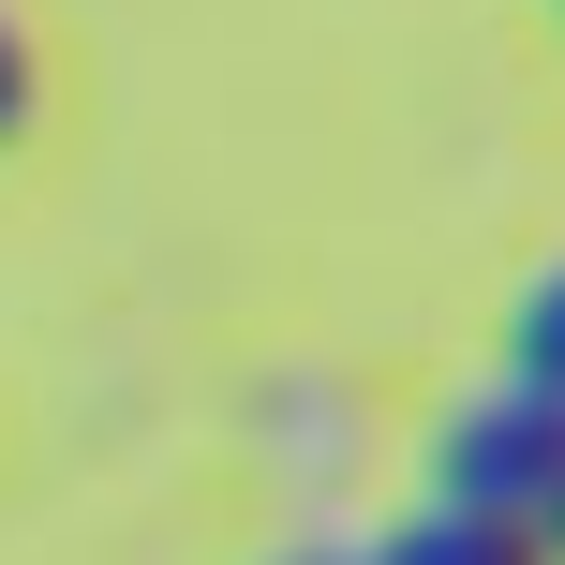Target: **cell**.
<instances>
[{"label":"cell","mask_w":565,"mask_h":565,"mask_svg":"<svg viewBox=\"0 0 565 565\" xmlns=\"http://www.w3.org/2000/svg\"><path fill=\"white\" fill-rule=\"evenodd\" d=\"M431 491L491 507L507 536H551V521H565V477H551V298L521 312V358H507V387L447 417V447H431Z\"/></svg>","instance_id":"obj_1"},{"label":"cell","mask_w":565,"mask_h":565,"mask_svg":"<svg viewBox=\"0 0 565 565\" xmlns=\"http://www.w3.org/2000/svg\"><path fill=\"white\" fill-rule=\"evenodd\" d=\"M358 565H536V536H507L491 507H461V491H431V507L402 521L387 551H358Z\"/></svg>","instance_id":"obj_2"},{"label":"cell","mask_w":565,"mask_h":565,"mask_svg":"<svg viewBox=\"0 0 565 565\" xmlns=\"http://www.w3.org/2000/svg\"><path fill=\"white\" fill-rule=\"evenodd\" d=\"M268 447H282V477H342V402L282 387V402H268Z\"/></svg>","instance_id":"obj_3"},{"label":"cell","mask_w":565,"mask_h":565,"mask_svg":"<svg viewBox=\"0 0 565 565\" xmlns=\"http://www.w3.org/2000/svg\"><path fill=\"white\" fill-rule=\"evenodd\" d=\"M30 119V45H15V15H0V135Z\"/></svg>","instance_id":"obj_4"},{"label":"cell","mask_w":565,"mask_h":565,"mask_svg":"<svg viewBox=\"0 0 565 565\" xmlns=\"http://www.w3.org/2000/svg\"><path fill=\"white\" fill-rule=\"evenodd\" d=\"M298 565H358V551H298Z\"/></svg>","instance_id":"obj_5"}]
</instances>
